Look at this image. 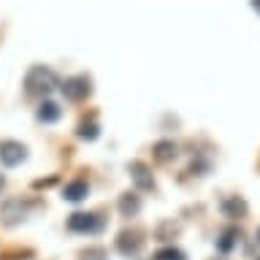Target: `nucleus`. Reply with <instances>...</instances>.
Masks as SVG:
<instances>
[{
	"mask_svg": "<svg viewBox=\"0 0 260 260\" xmlns=\"http://www.w3.org/2000/svg\"><path fill=\"white\" fill-rule=\"evenodd\" d=\"M54 87H60L57 84V73L46 68V65H32L27 76H24V92L30 98H46Z\"/></svg>",
	"mask_w": 260,
	"mask_h": 260,
	"instance_id": "obj_1",
	"label": "nucleus"
},
{
	"mask_svg": "<svg viewBox=\"0 0 260 260\" xmlns=\"http://www.w3.org/2000/svg\"><path fill=\"white\" fill-rule=\"evenodd\" d=\"M103 228V219L92 211H76L68 217V231L73 233H98Z\"/></svg>",
	"mask_w": 260,
	"mask_h": 260,
	"instance_id": "obj_2",
	"label": "nucleus"
},
{
	"mask_svg": "<svg viewBox=\"0 0 260 260\" xmlns=\"http://www.w3.org/2000/svg\"><path fill=\"white\" fill-rule=\"evenodd\" d=\"M24 157H27V149H24V144H19V141H11V138L0 141V162H3L6 168L19 166V162H22Z\"/></svg>",
	"mask_w": 260,
	"mask_h": 260,
	"instance_id": "obj_3",
	"label": "nucleus"
},
{
	"mask_svg": "<svg viewBox=\"0 0 260 260\" xmlns=\"http://www.w3.org/2000/svg\"><path fill=\"white\" fill-rule=\"evenodd\" d=\"M60 89L68 101H84L89 95V79L87 76H71L60 84Z\"/></svg>",
	"mask_w": 260,
	"mask_h": 260,
	"instance_id": "obj_4",
	"label": "nucleus"
},
{
	"mask_svg": "<svg viewBox=\"0 0 260 260\" xmlns=\"http://www.w3.org/2000/svg\"><path fill=\"white\" fill-rule=\"evenodd\" d=\"M0 217H3L6 225L22 222V219L27 217V203H22V201H6L3 209H0Z\"/></svg>",
	"mask_w": 260,
	"mask_h": 260,
	"instance_id": "obj_5",
	"label": "nucleus"
},
{
	"mask_svg": "<svg viewBox=\"0 0 260 260\" xmlns=\"http://www.w3.org/2000/svg\"><path fill=\"white\" fill-rule=\"evenodd\" d=\"M87 192H89V184L84 182V179H76V182L65 184L62 198H65V201H71V203H79V201H84V198H87Z\"/></svg>",
	"mask_w": 260,
	"mask_h": 260,
	"instance_id": "obj_6",
	"label": "nucleus"
},
{
	"mask_svg": "<svg viewBox=\"0 0 260 260\" xmlns=\"http://www.w3.org/2000/svg\"><path fill=\"white\" fill-rule=\"evenodd\" d=\"M117 249L122 252V255H136V252L141 249V239H138V233H133V231L119 233V239H117Z\"/></svg>",
	"mask_w": 260,
	"mask_h": 260,
	"instance_id": "obj_7",
	"label": "nucleus"
},
{
	"mask_svg": "<svg viewBox=\"0 0 260 260\" xmlns=\"http://www.w3.org/2000/svg\"><path fill=\"white\" fill-rule=\"evenodd\" d=\"M130 176H133L138 190H152L154 187V182H152V176H149V171H146L144 162H130Z\"/></svg>",
	"mask_w": 260,
	"mask_h": 260,
	"instance_id": "obj_8",
	"label": "nucleus"
},
{
	"mask_svg": "<svg viewBox=\"0 0 260 260\" xmlns=\"http://www.w3.org/2000/svg\"><path fill=\"white\" fill-rule=\"evenodd\" d=\"M60 117H62V109L54 101H44L38 106V119L41 122H57Z\"/></svg>",
	"mask_w": 260,
	"mask_h": 260,
	"instance_id": "obj_9",
	"label": "nucleus"
},
{
	"mask_svg": "<svg viewBox=\"0 0 260 260\" xmlns=\"http://www.w3.org/2000/svg\"><path fill=\"white\" fill-rule=\"evenodd\" d=\"M138 209H141V201H138L136 192H125V195L119 198V211H122V217H133V214H138Z\"/></svg>",
	"mask_w": 260,
	"mask_h": 260,
	"instance_id": "obj_10",
	"label": "nucleus"
},
{
	"mask_svg": "<svg viewBox=\"0 0 260 260\" xmlns=\"http://www.w3.org/2000/svg\"><path fill=\"white\" fill-rule=\"evenodd\" d=\"M236 241H239V231H236V228H225V231L219 233V239H217V249L219 252H231L236 247Z\"/></svg>",
	"mask_w": 260,
	"mask_h": 260,
	"instance_id": "obj_11",
	"label": "nucleus"
},
{
	"mask_svg": "<svg viewBox=\"0 0 260 260\" xmlns=\"http://www.w3.org/2000/svg\"><path fill=\"white\" fill-rule=\"evenodd\" d=\"M174 157H176V144L174 141H157V144H154V160L168 162Z\"/></svg>",
	"mask_w": 260,
	"mask_h": 260,
	"instance_id": "obj_12",
	"label": "nucleus"
},
{
	"mask_svg": "<svg viewBox=\"0 0 260 260\" xmlns=\"http://www.w3.org/2000/svg\"><path fill=\"white\" fill-rule=\"evenodd\" d=\"M152 260H187V257H184V252L176 249V247H162L152 255Z\"/></svg>",
	"mask_w": 260,
	"mask_h": 260,
	"instance_id": "obj_13",
	"label": "nucleus"
},
{
	"mask_svg": "<svg viewBox=\"0 0 260 260\" xmlns=\"http://www.w3.org/2000/svg\"><path fill=\"white\" fill-rule=\"evenodd\" d=\"M222 211L228 217H241L244 211H247V206H244V201H239V198H228L222 203Z\"/></svg>",
	"mask_w": 260,
	"mask_h": 260,
	"instance_id": "obj_14",
	"label": "nucleus"
},
{
	"mask_svg": "<svg viewBox=\"0 0 260 260\" xmlns=\"http://www.w3.org/2000/svg\"><path fill=\"white\" fill-rule=\"evenodd\" d=\"M79 136L87 138V141H92V138H98V122L89 119V122H81L79 125Z\"/></svg>",
	"mask_w": 260,
	"mask_h": 260,
	"instance_id": "obj_15",
	"label": "nucleus"
},
{
	"mask_svg": "<svg viewBox=\"0 0 260 260\" xmlns=\"http://www.w3.org/2000/svg\"><path fill=\"white\" fill-rule=\"evenodd\" d=\"M81 257H84V260H106V252L101 247H95V249H87Z\"/></svg>",
	"mask_w": 260,
	"mask_h": 260,
	"instance_id": "obj_16",
	"label": "nucleus"
},
{
	"mask_svg": "<svg viewBox=\"0 0 260 260\" xmlns=\"http://www.w3.org/2000/svg\"><path fill=\"white\" fill-rule=\"evenodd\" d=\"M252 8H255V11L260 14V0H252Z\"/></svg>",
	"mask_w": 260,
	"mask_h": 260,
	"instance_id": "obj_17",
	"label": "nucleus"
},
{
	"mask_svg": "<svg viewBox=\"0 0 260 260\" xmlns=\"http://www.w3.org/2000/svg\"><path fill=\"white\" fill-rule=\"evenodd\" d=\"M3 184H6V179H3V176H0V190H3Z\"/></svg>",
	"mask_w": 260,
	"mask_h": 260,
	"instance_id": "obj_18",
	"label": "nucleus"
},
{
	"mask_svg": "<svg viewBox=\"0 0 260 260\" xmlns=\"http://www.w3.org/2000/svg\"><path fill=\"white\" fill-rule=\"evenodd\" d=\"M257 241H260V231H257Z\"/></svg>",
	"mask_w": 260,
	"mask_h": 260,
	"instance_id": "obj_19",
	"label": "nucleus"
}]
</instances>
